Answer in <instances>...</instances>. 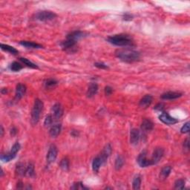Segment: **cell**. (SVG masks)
I'll return each mask as SVG.
<instances>
[{
    "label": "cell",
    "mask_w": 190,
    "mask_h": 190,
    "mask_svg": "<svg viewBox=\"0 0 190 190\" xmlns=\"http://www.w3.org/2000/svg\"><path fill=\"white\" fill-rule=\"evenodd\" d=\"M116 57L125 62H136L140 59V53L132 49H120L115 52Z\"/></svg>",
    "instance_id": "cell-1"
},
{
    "label": "cell",
    "mask_w": 190,
    "mask_h": 190,
    "mask_svg": "<svg viewBox=\"0 0 190 190\" xmlns=\"http://www.w3.org/2000/svg\"><path fill=\"white\" fill-rule=\"evenodd\" d=\"M108 41L111 44L117 46H128L132 44V39L127 34H118L108 38Z\"/></svg>",
    "instance_id": "cell-2"
},
{
    "label": "cell",
    "mask_w": 190,
    "mask_h": 190,
    "mask_svg": "<svg viewBox=\"0 0 190 190\" xmlns=\"http://www.w3.org/2000/svg\"><path fill=\"white\" fill-rule=\"evenodd\" d=\"M43 102L39 99H36L34 101V107L31 111V123L33 125H36L39 120L41 112L43 109Z\"/></svg>",
    "instance_id": "cell-3"
},
{
    "label": "cell",
    "mask_w": 190,
    "mask_h": 190,
    "mask_svg": "<svg viewBox=\"0 0 190 190\" xmlns=\"http://www.w3.org/2000/svg\"><path fill=\"white\" fill-rule=\"evenodd\" d=\"M56 17H57V14L53 13L52 11H40L38 13H36V20L42 22L52 20L54 18H56Z\"/></svg>",
    "instance_id": "cell-4"
},
{
    "label": "cell",
    "mask_w": 190,
    "mask_h": 190,
    "mask_svg": "<svg viewBox=\"0 0 190 190\" xmlns=\"http://www.w3.org/2000/svg\"><path fill=\"white\" fill-rule=\"evenodd\" d=\"M146 155H147V153H146V151H143L139 154V156L137 158V163L139 164V166L140 167H147V166H149L152 165L151 162V160L147 159L146 158Z\"/></svg>",
    "instance_id": "cell-5"
},
{
    "label": "cell",
    "mask_w": 190,
    "mask_h": 190,
    "mask_svg": "<svg viewBox=\"0 0 190 190\" xmlns=\"http://www.w3.org/2000/svg\"><path fill=\"white\" fill-rule=\"evenodd\" d=\"M164 154V150L163 149L161 148V147H158L155 149L154 150L152 154V157L150 160H151V162L152 163V165H154V164H157L158 163L160 162L162 158L163 157Z\"/></svg>",
    "instance_id": "cell-6"
},
{
    "label": "cell",
    "mask_w": 190,
    "mask_h": 190,
    "mask_svg": "<svg viewBox=\"0 0 190 190\" xmlns=\"http://www.w3.org/2000/svg\"><path fill=\"white\" fill-rule=\"evenodd\" d=\"M57 154H58V150H57V146L55 145H50V148H49L48 152L47 154V162L48 163H52L54 162L57 157Z\"/></svg>",
    "instance_id": "cell-7"
},
{
    "label": "cell",
    "mask_w": 190,
    "mask_h": 190,
    "mask_svg": "<svg viewBox=\"0 0 190 190\" xmlns=\"http://www.w3.org/2000/svg\"><path fill=\"white\" fill-rule=\"evenodd\" d=\"M159 119L161 122L166 124V125H173V124H175L178 122V120H177V119L171 117L169 114H167L166 112L162 113V114L159 116Z\"/></svg>",
    "instance_id": "cell-8"
},
{
    "label": "cell",
    "mask_w": 190,
    "mask_h": 190,
    "mask_svg": "<svg viewBox=\"0 0 190 190\" xmlns=\"http://www.w3.org/2000/svg\"><path fill=\"white\" fill-rule=\"evenodd\" d=\"M26 86H25L24 84H22V83H19L17 86H16V96H15V98H16V100H20V99L23 97L25 96V94L26 93Z\"/></svg>",
    "instance_id": "cell-9"
},
{
    "label": "cell",
    "mask_w": 190,
    "mask_h": 190,
    "mask_svg": "<svg viewBox=\"0 0 190 190\" xmlns=\"http://www.w3.org/2000/svg\"><path fill=\"white\" fill-rule=\"evenodd\" d=\"M111 146L110 144H107L104 147L103 150L102 151V152L100 154V158L101 161H102V163H105L107 161L108 158L110 156L111 153Z\"/></svg>",
    "instance_id": "cell-10"
},
{
    "label": "cell",
    "mask_w": 190,
    "mask_h": 190,
    "mask_svg": "<svg viewBox=\"0 0 190 190\" xmlns=\"http://www.w3.org/2000/svg\"><path fill=\"white\" fill-rule=\"evenodd\" d=\"M85 36H86V34H85L84 32L80 31H73V32L68 34L67 39L73 40L74 41V42H77V41L80 40V39L84 37Z\"/></svg>",
    "instance_id": "cell-11"
},
{
    "label": "cell",
    "mask_w": 190,
    "mask_h": 190,
    "mask_svg": "<svg viewBox=\"0 0 190 190\" xmlns=\"http://www.w3.org/2000/svg\"><path fill=\"white\" fill-rule=\"evenodd\" d=\"M182 96V94L177 91H168L161 95V98L163 100H175Z\"/></svg>",
    "instance_id": "cell-12"
},
{
    "label": "cell",
    "mask_w": 190,
    "mask_h": 190,
    "mask_svg": "<svg viewBox=\"0 0 190 190\" xmlns=\"http://www.w3.org/2000/svg\"><path fill=\"white\" fill-rule=\"evenodd\" d=\"M140 131L137 128H132L130 132V143L133 145H137L140 140Z\"/></svg>",
    "instance_id": "cell-13"
},
{
    "label": "cell",
    "mask_w": 190,
    "mask_h": 190,
    "mask_svg": "<svg viewBox=\"0 0 190 190\" xmlns=\"http://www.w3.org/2000/svg\"><path fill=\"white\" fill-rule=\"evenodd\" d=\"M152 97L149 94H146L140 100V103H139V106L140 107L143 108V109H146V108H148L150 105L151 104V102H152Z\"/></svg>",
    "instance_id": "cell-14"
},
{
    "label": "cell",
    "mask_w": 190,
    "mask_h": 190,
    "mask_svg": "<svg viewBox=\"0 0 190 190\" xmlns=\"http://www.w3.org/2000/svg\"><path fill=\"white\" fill-rule=\"evenodd\" d=\"M52 112L54 114V117L55 119H60L63 114V109H62L61 105L59 103H56L52 107Z\"/></svg>",
    "instance_id": "cell-15"
},
{
    "label": "cell",
    "mask_w": 190,
    "mask_h": 190,
    "mask_svg": "<svg viewBox=\"0 0 190 190\" xmlns=\"http://www.w3.org/2000/svg\"><path fill=\"white\" fill-rule=\"evenodd\" d=\"M154 127V123L149 119H145L143 120L141 124V129L143 132H149L152 130Z\"/></svg>",
    "instance_id": "cell-16"
},
{
    "label": "cell",
    "mask_w": 190,
    "mask_h": 190,
    "mask_svg": "<svg viewBox=\"0 0 190 190\" xmlns=\"http://www.w3.org/2000/svg\"><path fill=\"white\" fill-rule=\"evenodd\" d=\"M97 91H98L97 84V83H92L90 84L89 86H88V91H87L86 94H87V97H88L91 98V97H93L97 93Z\"/></svg>",
    "instance_id": "cell-17"
},
{
    "label": "cell",
    "mask_w": 190,
    "mask_h": 190,
    "mask_svg": "<svg viewBox=\"0 0 190 190\" xmlns=\"http://www.w3.org/2000/svg\"><path fill=\"white\" fill-rule=\"evenodd\" d=\"M76 45V42H74V41L73 40L67 39L66 40L62 42L61 46H62V48H63L65 50H71L72 49L74 48Z\"/></svg>",
    "instance_id": "cell-18"
},
{
    "label": "cell",
    "mask_w": 190,
    "mask_h": 190,
    "mask_svg": "<svg viewBox=\"0 0 190 190\" xmlns=\"http://www.w3.org/2000/svg\"><path fill=\"white\" fill-rule=\"evenodd\" d=\"M20 44L28 48H42V45L34 42H29V41H21Z\"/></svg>",
    "instance_id": "cell-19"
},
{
    "label": "cell",
    "mask_w": 190,
    "mask_h": 190,
    "mask_svg": "<svg viewBox=\"0 0 190 190\" xmlns=\"http://www.w3.org/2000/svg\"><path fill=\"white\" fill-rule=\"evenodd\" d=\"M61 128H62V125L60 124H57V125H53L50 128V131H49V134L52 137H56L60 135V132H61Z\"/></svg>",
    "instance_id": "cell-20"
},
{
    "label": "cell",
    "mask_w": 190,
    "mask_h": 190,
    "mask_svg": "<svg viewBox=\"0 0 190 190\" xmlns=\"http://www.w3.org/2000/svg\"><path fill=\"white\" fill-rule=\"evenodd\" d=\"M102 161H101L100 158L99 156L97 157L94 159L92 162V169L94 172H98L100 170L101 165H102Z\"/></svg>",
    "instance_id": "cell-21"
},
{
    "label": "cell",
    "mask_w": 190,
    "mask_h": 190,
    "mask_svg": "<svg viewBox=\"0 0 190 190\" xmlns=\"http://www.w3.org/2000/svg\"><path fill=\"white\" fill-rule=\"evenodd\" d=\"M171 171H172V167L169 166H164L161 171V174H160V177H161V179L164 180V179L167 178L168 176L170 175Z\"/></svg>",
    "instance_id": "cell-22"
},
{
    "label": "cell",
    "mask_w": 190,
    "mask_h": 190,
    "mask_svg": "<svg viewBox=\"0 0 190 190\" xmlns=\"http://www.w3.org/2000/svg\"><path fill=\"white\" fill-rule=\"evenodd\" d=\"M26 167L25 166V164L20 163L17 164V166L16 167V172L18 175H25V172H26Z\"/></svg>",
    "instance_id": "cell-23"
},
{
    "label": "cell",
    "mask_w": 190,
    "mask_h": 190,
    "mask_svg": "<svg viewBox=\"0 0 190 190\" xmlns=\"http://www.w3.org/2000/svg\"><path fill=\"white\" fill-rule=\"evenodd\" d=\"M1 48L3 50H5V51H8V52L11 53L12 54H17L19 53V51L16 50L15 48L12 47V46H8V45H5V44H1Z\"/></svg>",
    "instance_id": "cell-24"
},
{
    "label": "cell",
    "mask_w": 190,
    "mask_h": 190,
    "mask_svg": "<svg viewBox=\"0 0 190 190\" xmlns=\"http://www.w3.org/2000/svg\"><path fill=\"white\" fill-rule=\"evenodd\" d=\"M35 175L34 172V165L33 163H29L28 165L26 167V172H25V175L28 176V177H33Z\"/></svg>",
    "instance_id": "cell-25"
},
{
    "label": "cell",
    "mask_w": 190,
    "mask_h": 190,
    "mask_svg": "<svg viewBox=\"0 0 190 190\" xmlns=\"http://www.w3.org/2000/svg\"><path fill=\"white\" fill-rule=\"evenodd\" d=\"M124 164V159L123 157L117 156V158L115 160V163H114V167L116 170H119L123 167Z\"/></svg>",
    "instance_id": "cell-26"
},
{
    "label": "cell",
    "mask_w": 190,
    "mask_h": 190,
    "mask_svg": "<svg viewBox=\"0 0 190 190\" xmlns=\"http://www.w3.org/2000/svg\"><path fill=\"white\" fill-rule=\"evenodd\" d=\"M140 185H141V178L139 175L136 176L135 177L132 183V186H133V189L138 190L140 189Z\"/></svg>",
    "instance_id": "cell-27"
},
{
    "label": "cell",
    "mask_w": 190,
    "mask_h": 190,
    "mask_svg": "<svg viewBox=\"0 0 190 190\" xmlns=\"http://www.w3.org/2000/svg\"><path fill=\"white\" fill-rule=\"evenodd\" d=\"M60 166L62 170L68 171L69 169V160L67 158L62 159V161H60Z\"/></svg>",
    "instance_id": "cell-28"
},
{
    "label": "cell",
    "mask_w": 190,
    "mask_h": 190,
    "mask_svg": "<svg viewBox=\"0 0 190 190\" xmlns=\"http://www.w3.org/2000/svg\"><path fill=\"white\" fill-rule=\"evenodd\" d=\"M185 186V180L184 179H179L175 183V189H184Z\"/></svg>",
    "instance_id": "cell-29"
},
{
    "label": "cell",
    "mask_w": 190,
    "mask_h": 190,
    "mask_svg": "<svg viewBox=\"0 0 190 190\" xmlns=\"http://www.w3.org/2000/svg\"><path fill=\"white\" fill-rule=\"evenodd\" d=\"M20 60H21L22 62L25 64V65H26L27 66L30 67L31 68H38V66L36 65V64L33 63L32 62H31L29 60L26 58H20Z\"/></svg>",
    "instance_id": "cell-30"
},
{
    "label": "cell",
    "mask_w": 190,
    "mask_h": 190,
    "mask_svg": "<svg viewBox=\"0 0 190 190\" xmlns=\"http://www.w3.org/2000/svg\"><path fill=\"white\" fill-rule=\"evenodd\" d=\"M15 155H13V154H11V152L8 153V154H3V155H2L1 156V159H2V161H3L4 162H8V161H11V160H13V158H15Z\"/></svg>",
    "instance_id": "cell-31"
},
{
    "label": "cell",
    "mask_w": 190,
    "mask_h": 190,
    "mask_svg": "<svg viewBox=\"0 0 190 190\" xmlns=\"http://www.w3.org/2000/svg\"><path fill=\"white\" fill-rule=\"evenodd\" d=\"M57 84V81L54 80V79H48V80H46V82H45V86H46V88H53Z\"/></svg>",
    "instance_id": "cell-32"
},
{
    "label": "cell",
    "mask_w": 190,
    "mask_h": 190,
    "mask_svg": "<svg viewBox=\"0 0 190 190\" xmlns=\"http://www.w3.org/2000/svg\"><path fill=\"white\" fill-rule=\"evenodd\" d=\"M11 69L13 72H19L21 69H22V65L20 64L17 62H13V63L11 65Z\"/></svg>",
    "instance_id": "cell-33"
},
{
    "label": "cell",
    "mask_w": 190,
    "mask_h": 190,
    "mask_svg": "<svg viewBox=\"0 0 190 190\" xmlns=\"http://www.w3.org/2000/svg\"><path fill=\"white\" fill-rule=\"evenodd\" d=\"M20 144L18 143V142H16V143H14V144H13V146H12L11 150L10 152L11 153V154H13V155H15V156H16V153L20 151Z\"/></svg>",
    "instance_id": "cell-34"
},
{
    "label": "cell",
    "mask_w": 190,
    "mask_h": 190,
    "mask_svg": "<svg viewBox=\"0 0 190 190\" xmlns=\"http://www.w3.org/2000/svg\"><path fill=\"white\" fill-rule=\"evenodd\" d=\"M71 189H87V188L85 187L84 185L81 182H77L74 184L73 186L71 187Z\"/></svg>",
    "instance_id": "cell-35"
},
{
    "label": "cell",
    "mask_w": 190,
    "mask_h": 190,
    "mask_svg": "<svg viewBox=\"0 0 190 190\" xmlns=\"http://www.w3.org/2000/svg\"><path fill=\"white\" fill-rule=\"evenodd\" d=\"M53 123V117L51 115H48L46 117V120H45L44 125L46 127L49 126V125H51V123Z\"/></svg>",
    "instance_id": "cell-36"
},
{
    "label": "cell",
    "mask_w": 190,
    "mask_h": 190,
    "mask_svg": "<svg viewBox=\"0 0 190 190\" xmlns=\"http://www.w3.org/2000/svg\"><path fill=\"white\" fill-rule=\"evenodd\" d=\"M181 133H188L189 132V122H187L183 125V127L180 129Z\"/></svg>",
    "instance_id": "cell-37"
},
{
    "label": "cell",
    "mask_w": 190,
    "mask_h": 190,
    "mask_svg": "<svg viewBox=\"0 0 190 190\" xmlns=\"http://www.w3.org/2000/svg\"><path fill=\"white\" fill-rule=\"evenodd\" d=\"M94 65H95L97 68H101V69H107L108 68L107 65L103 63H100V62H96V63L94 64Z\"/></svg>",
    "instance_id": "cell-38"
},
{
    "label": "cell",
    "mask_w": 190,
    "mask_h": 190,
    "mask_svg": "<svg viewBox=\"0 0 190 190\" xmlns=\"http://www.w3.org/2000/svg\"><path fill=\"white\" fill-rule=\"evenodd\" d=\"M112 91H113V89L111 88L110 86H106V88H105V94H106V95H107V96L111 95Z\"/></svg>",
    "instance_id": "cell-39"
},
{
    "label": "cell",
    "mask_w": 190,
    "mask_h": 190,
    "mask_svg": "<svg viewBox=\"0 0 190 190\" xmlns=\"http://www.w3.org/2000/svg\"><path fill=\"white\" fill-rule=\"evenodd\" d=\"M132 17H133V16H132L131 14H129V13H125V14L123 15V20H125V21H129V20H132Z\"/></svg>",
    "instance_id": "cell-40"
},
{
    "label": "cell",
    "mask_w": 190,
    "mask_h": 190,
    "mask_svg": "<svg viewBox=\"0 0 190 190\" xmlns=\"http://www.w3.org/2000/svg\"><path fill=\"white\" fill-rule=\"evenodd\" d=\"M184 149H186V151H189V139H186V140L184 141Z\"/></svg>",
    "instance_id": "cell-41"
},
{
    "label": "cell",
    "mask_w": 190,
    "mask_h": 190,
    "mask_svg": "<svg viewBox=\"0 0 190 190\" xmlns=\"http://www.w3.org/2000/svg\"><path fill=\"white\" fill-rule=\"evenodd\" d=\"M154 109H156V110L158 111H162L163 109V105L162 103H159V104H158L154 107Z\"/></svg>",
    "instance_id": "cell-42"
},
{
    "label": "cell",
    "mask_w": 190,
    "mask_h": 190,
    "mask_svg": "<svg viewBox=\"0 0 190 190\" xmlns=\"http://www.w3.org/2000/svg\"><path fill=\"white\" fill-rule=\"evenodd\" d=\"M16 133H17V129H16L15 127H13V128L11 129V135L12 136H15V135H16Z\"/></svg>",
    "instance_id": "cell-43"
},
{
    "label": "cell",
    "mask_w": 190,
    "mask_h": 190,
    "mask_svg": "<svg viewBox=\"0 0 190 190\" xmlns=\"http://www.w3.org/2000/svg\"><path fill=\"white\" fill-rule=\"evenodd\" d=\"M78 135H79V133H78V132H77V131L73 130L72 132V135L73 137H77V136H78Z\"/></svg>",
    "instance_id": "cell-44"
},
{
    "label": "cell",
    "mask_w": 190,
    "mask_h": 190,
    "mask_svg": "<svg viewBox=\"0 0 190 190\" xmlns=\"http://www.w3.org/2000/svg\"><path fill=\"white\" fill-rule=\"evenodd\" d=\"M23 188V184L22 181H20L17 184V189H22Z\"/></svg>",
    "instance_id": "cell-45"
},
{
    "label": "cell",
    "mask_w": 190,
    "mask_h": 190,
    "mask_svg": "<svg viewBox=\"0 0 190 190\" xmlns=\"http://www.w3.org/2000/svg\"><path fill=\"white\" fill-rule=\"evenodd\" d=\"M1 92H2V94H6V93L8 92V90H7L6 88H2Z\"/></svg>",
    "instance_id": "cell-46"
},
{
    "label": "cell",
    "mask_w": 190,
    "mask_h": 190,
    "mask_svg": "<svg viewBox=\"0 0 190 190\" xmlns=\"http://www.w3.org/2000/svg\"><path fill=\"white\" fill-rule=\"evenodd\" d=\"M3 134H4V128L3 127H2V125H1V137L3 136Z\"/></svg>",
    "instance_id": "cell-47"
},
{
    "label": "cell",
    "mask_w": 190,
    "mask_h": 190,
    "mask_svg": "<svg viewBox=\"0 0 190 190\" xmlns=\"http://www.w3.org/2000/svg\"><path fill=\"white\" fill-rule=\"evenodd\" d=\"M3 176V170H2V169H1V177H2Z\"/></svg>",
    "instance_id": "cell-48"
}]
</instances>
